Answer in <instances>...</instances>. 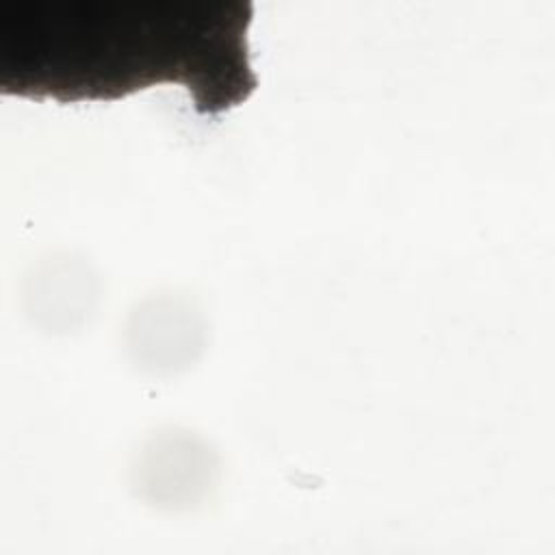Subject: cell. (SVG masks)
<instances>
[{"label":"cell","instance_id":"obj_1","mask_svg":"<svg viewBox=\"0 0 555 555\" xmlns=\"http://www.w3.org/2000/svg\"><path fill=\"white\" fill-rule=\"evenodd\" d=\"M251 0H0V95L117 102L178 85L199 115L258 89Z\"/></svg>","mask_w":555,"mask_h":555}]
</instances>
